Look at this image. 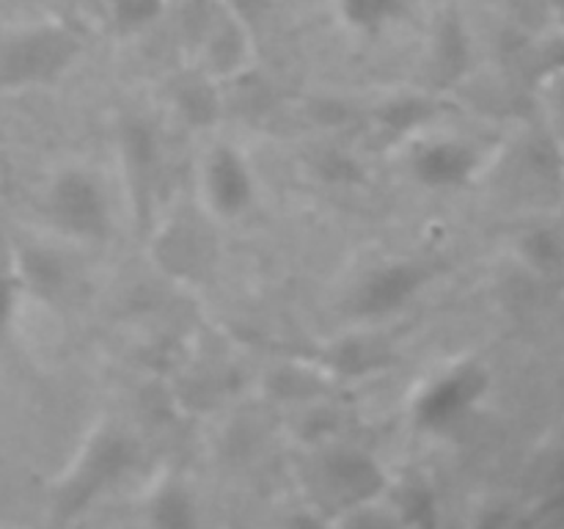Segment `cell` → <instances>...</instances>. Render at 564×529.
I'll use <instances>...</instances> for the list:
<instances>
[{"instance_id": "obj_7", "label": "cell", "mask_w": 564, "mask_h": 529, "mask_svg": "<svg viewBox=\"0 0 564 529\" xmlns=\"http://www.w3.org/2000/svg\"><path fill=\"white\" fill-rule=\"evenodd\" d=\"M347 22L361 31H380L405 11V0H339Z\"/></svg>"}, {"instance_id": "obj_12", "label": "cell", "mask_w": 564, "mask_h": 529, "mask_svg": "<svg viewBox=\"0 0 564 529\" xmlns=\"http://www.w3.org/2000/svg\"><path fill=\"white\" fill-rule=\"evenodd\" d=\"M554 3H556V6H560V9L564 11V0H554Z\"/></svg>"}, {"instance_id": "obj_8", "label": "cell", "mask_w": 564, "mask_h": 529, "mask_svg": "<svg viewBox=\"0 0 564 529\" xmlns=\"http://www.w3.org/2000/svg\"><path fill=\"white\" fill-rule=\"evenodd\" d=\"M163 9V0H110V11H113L116 25L124 31H135L152 22Z\"/></svg>"}, {"instance_id": "obj_11", "label": "cell", "mask_w": 564, "mask_h": 529, "mask_svg": "<svg viewBox=\"0 0 564 529\" xmlns=\"http://www.w3.org/2000/svg\"><path fill=\"white\" fill-rule=\"evenodd\" d=\"M560 108H562V110H560V114L564 116V86L560 88Z\"/></svg>"}, {"instance_id": "obj_4", "label": "cell", "mask_w": 564, "mask_h": 529, "mask_svg": "<svg viewBox=\"0 0 564 529\" xmlns=\"http://www.w3.org/2000/svg\"><path fill=\"white\" fill-rule=\"evenodd\" d=\"M482 391V373L479 369H460L449 378L438 380L427 395L419 400L416 417L427 428H446L455 422Z\"/></svg>"}, {"instance_id": "obj_3", "label": "cell", "mask_w": 564, "mask_h": 529, "mask_svg": "<svg viewBox=\"0 0 564 529\" xmlns=\"http://www.w3.org/2000/svg\"><path fill=\"white\" fill-rule=\"evenodd\" d=\"M430 273L433 270L422 262L386 264L358 287L356 298H352V312L361 317H383V314L397 312L422 290Z\"/></svg>"}, {"instance_id": "obj_5", "label": "cell", "mask_w": 564, "mask_h": 529, "mask_svg": "<svg viewBox=\"0 0 564 529\" xmlns=\"http://www.w3.org/2000/svg\"><path fill=\"white\" fill-rule=\"evenodd\" d=\"M207 193L220 215H240L251 204L253 187L246 163L231 149H215L207 163Z\"/></svg>"}, {"instance_id": "obj_6", "label": "cell", "mask_w": 564, "mask_h": 529, "mask_svg": "<svg viewBox=\"0 0 564 529\" xmlns=\"http://www.w3.org/2000/svg\"><path fill=\"white\" fill-rule=\"evenodd\" d=\"M474 165H477V154L455 141L433 143L413 160V171L430 187L463 185L474 174Z\"/></svg>"}, {"instance_id": "obj_2", "label": "cell", "mask_w": 564, "mask_h": 529, "mask_svg": "<svg viewBox=\"0 0 564 529\" xmlns=\"http://www.w3.org/2000/svg\"><path fill=\"white\" fill-rule=\"evenodd\" d=\"M50 213L61 229L75 237L102 240L108 235V204L102 191L80 171H69L55 180L50 191Z\"/></svg>"}, {"instance_id": "obj_1", "label": "cell", "mask_w": 564, "mask_h": 529, "mask_svg": "<svg viewBox=\"0 0 564 529\" xmlns=\"http://www.w3.org/2000/svg\"><path fill=\"white\" fill-rule=\"evenodd\" d=\"M80 53V39L69 28L42 25L11 36L0 47V91L28 88L58 77Z\"/></svg>"}, {"instance_id": "obj_9", "label": "cell", "mask_w": 564, "mask_h": 529, "mask_svg": "<svg viewBox=\"0 0 564 529\" xmlns=\"http://www.w3.org/2000/svg\"><path fill=\"white\" fill-rule=\"evenodd\" d=\"M527 246H529V253H532V259L540 264V268H560L562 264V242L556 240L554 235H549V231H538V235H532L527 240Z\"/></svg>"}, {"instance_id": "obj_10", "label": "cell", "mask_w": 564, "mask_h": 529, "mask_svg": "<svg viewBox=\"0 0 564 529\" xmlns=\"http://www.w3.org/2000/svg\"><path fill=\"white\" fill-rule=\"evenodd\" d=\"M14 276L0 268V331L9 325L11 309H14Z\"/></svg>"}]
</instances>
